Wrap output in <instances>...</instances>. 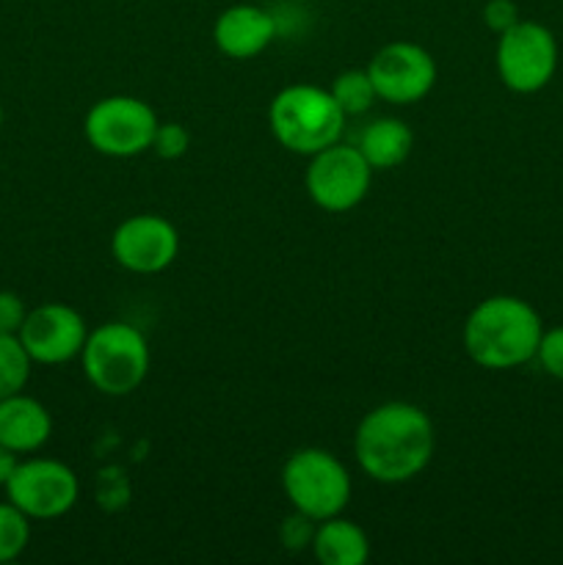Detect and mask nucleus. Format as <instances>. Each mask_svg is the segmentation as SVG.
Instances as JSON below:
<instances>
[{
    "instance_id": "1",
    "label": "nucleus",
    "mask_w": 563,
    "mask_h": 565,
    "mask_svg": "<svg viewBox=\"0 0 563 565\" xmlns=\"http://www.w3.org/2000/svg\"><path fill=\"white\" fill-rule=\"evenodd\" d=\"M436 450V430L428 414L406 401L370 408L353 434V456L370 480L401 486L428 469Z\"/></svg>"
},
{
    "instance_id": "2",
    "label": "nucleus",
    "mask_w": 563,
    "mask_h": 565,
    "mask_svg": "<svg viewBox=\"0 0 563 565\" xmlns=\"http://www.w3.org/2000/svg\"><path fill=\"white\" fill-rule=\"evenodd\" d=\"M544 323L524 298H484L464 320V351L484 370H513L535 359Z\"/></svg>"
},
{
    "instance_id": "3",
    "label": "nucleus",
    "mask_w": 563,
    "mask_h": 565,
    "mask_svg": "<svg viewBox=\"0 0 563 565\" xmlns=\"http://www.w3.org/2000/svg\"><path fill=\"white\" fill-rule=\"evenodd\" d=\"M346 119L331 92L309 83L282 88L268 108V125L279 147L307 158L340 141Z\"/></svg>"
},
{
    "instance_id": "4",
    "label": "nucleus",
    "mask_w": 563,
    "mask_h": 565,
    "mask_svg": "<svg viewBox=\"0 0 563 565\" xmlns=\"http://www.w3.org/2000/svg\"><path fill=\"white\" fill-rule=\"evenodd\" d=\"M81 359L88 384L108 397L130 395L149 373L147 337L121 320L88 331Z\"/></svg>"
},
{
    "instance_id": "5",
    "label": "nucleus",
    "mask_w": 563,
    "mask_h": 565,
    "mask_svg": "<svg viewBox=\"0 0 563 565\" xmlns=\"http://www.w3.org/2000/svg\"><path fill=\"white\" fill-rule=\"evenodd\" d=\"M282 489L293 511L312 522L340 516L351 502V475L346 463L320 447H301L282 467Z\"/></svg>"
},
{
    "instance_id": "6",
    "label": "nucleus",
    "mask_w": 563,
    "mask_h": 565,
    "mask_svg": "<svg viewBox=\"0 0 563 565\" xmlns=\"http://www.w3.org/2000/svg\"><path fill=\"white\" fill-rule=\"evenodd\" d=\"M158 116L149 103L127 94L103 97L88 108L83 132L94 152L105 158H136L152 149Z\"/></svg>"
},
{
    "instance_id": "7",
    "label": "nucleus",
    "mask_w": 563,
    "mask_h": 565,
    "mask_svg": "<svg viewBox=\"0 0 563 565\" xmlns=\"http://www.w3.org/2000/svg\"><path fill=\"white\" fill-rule=\"evenodd\" d=\"M497 75L513 94H535L550 86L557 70V42L541 22L519 20L497 39Z\"/></svg>"
},
{
    "instance_id": "8",
    "label": "nucleus",
    "mask_w": 563,
    "mask_h": 565,
    "mask_svg": "<svg viewBox=\"0 0 563 565\" xmlns=\"http://www.w3.org/2000/svg\"><path fill=\"white\" fill-rule=\"evenodd\" d=\"M373 182V169L357 147L331 143L309 158L304 185L309 199L326 213H348L364 202Z\"/></svg>"
},
{
    "instance_id": "9",
    "label": "nucleus",
    "mask_w": 563,
    "mask_h": 565,
    "mask_svg": "<svg viewBox=\"0 0 563 565\" xmlns=\"http://www.w3.org/2000/svg\"><path fill=\"white\" fill-rule=\"evenodd\" d=\"M81 483L66 463L55 458H28L17 463L6 483V497L14 502L31 522L61 519L75 508Z\"/></svg>"
},
{
    "instance_id": "10",
    "label": "nucleus",
    "mask_w": 563,
    "mask_h": 565,
    "mask_svg": "<svg viewBox=\"0 0 563 565\" xmlns=\"http://www.w3.org/2000/svg\"><path fill=\"white\" fill-rule=\"evenodd\" d=\"M370 81L379 99L392 105H414L436 86V61L414 42H390L370 58Z\"/></svg>"
},
{
    "instance_id": "11",
    "label": "nucleus",
    "mask_w": 563,
    "mask_h": 565,
    "mask_svg": "<svg viewBox=\"0 0 563 565\" xmlns=\"http://www.w3.org/2000/svg\"><path fill=\"white\" fill-rule=\"evenodd\" d=\"M110 252L116 263L130 274H163L180 254V232L163 215L138 213L116 226Z\"/></svg>"
},
{
    "instance_id": "12",
    "label": "nucleus",
    "mask_w": 563,
    "mask_h": 565,
    "mask_svg": "<svg viewBox=\"0 0 563 565\" xmlns=\"http://www.w3.org/2000/svg\"><path fill=\"white\" fill-rule=\"evenodd\" d=\"M20 342L33 364L55 367L81 356L86 345V320L70 303L50 301L36 309H28V318L20 329Z\"/></svg>"
},
{
    "instance_id": "13",
    "label": "nucleus",
    "mask_w": 563,
    "mask_h": 565,
    "mask_svg": "<svg viewBox=\"0 0 563 565\" xmlns=\"http://www.w3.org/2000/svg\"><path fill=\"white\" fill-rule=\"evenodd\" d=\"M276 17L254 3L230 6L219 14L213 25V42L226 58L246 61L263 53L276 39Z\"/></svg>"
},
{
    "instance_id": "14",
    "label": "nucleus",
    "mask_w": 563,
    "mask_h": 565,
    "mask_svg": "<svg viewBox=\"0 0 563 565\" xmlns=\"http://www.w3.org/2000/svg\"><path fill=\"white\" fill-rule=\"evenodd\" d=\"M50 434H53V417L36 397L17 392L0 401V445L14 450L17 456H31L47 445Z\"/></svg>"
},
{
    "instance_id": "15",
    "label": "nucleus",
    "mask_w": 563,
    "mask_h": 565,
    "mask_svg": "<svg viewBox=\"0 0 563 565\" xmlns=\"http://www.w3.org/2000/svg\"><path fill=\"white\" fill-rule=\"evenodd\" d=\"M312 555L323 565H362L370 557V539L357 522L340 513V516L318 522Z\"/></svg>"
},
{
    "instance_id": "16",
    "label": "nucleus",
    "mask_w": 563,
    "mask_h": 565,
    "mask_svg": "<svg viewBox=\"0 0 563 565\" xmlns=\"http://www.w3.org/2000/svg\"><path fill=\"white\" fill-rule=\"evenodd\" d=\"M357 149L364 154V160H368L373 171L397 169L412 154L414 132L406 121L384 116V119H375L364 127Z\"/></svg>"
},
{
    "instance_id": "17",
    "label": "nucleus",
    "mask_w": 563,
    "mask_h": 565,
    "mask_svg": "<svg viewBox=\"0 0 563 565\" xmlns=\"http://www.w3.org/2000/svg\"><path fill=\"white\" fill-rule=\"evenodd\" d=\"M331 97L340 105L346 116H362L373 108V103L379 99L375 94L373 81H370L368 70H346L334 77L331 83Z\"/></svg>"
},
{
    "instance_id": "18",
    "label": "nucleus",
    "mask_w": 563,
    "mask_h": 565,
    "mask_svg": "<svg viewBox=\"0 0 563 565\" xmlns=\"http://www.w3.org/2000/svg\"><path fill=\"white\" fill-rule=\"evenodd\" d=\"M31 356L17 334H0V401L25 390L31 379Z\"/></svg>"
},
{
    "instance_id": "19",
    "label": "nucleus",
    "mask_w": 563,
    "mask_h": 565,
    "mask_svg": "<svg viewBox=\"0 0 563 565\" xmlns=\"http://www.w3.org/2000/svg\"><path fill=\"white\" fill-rule=\"evenodd\" d=\"M31 544V519L14 505L0 502V563H11Z\"/></svg>"
},
{
    "instance_id": "20",
    "label": "nucleus",
    "mask_w": 563,
    "mask_h": 565,
    "mask_svg": "<svg viewBox=\"0 0 563 565\" xmlns=\"http://www.w3.org/2000/svg\"><path fill=\"white\" fill-rule=\"evenodd\" d=\"M191 147V132L182 127L180 121H158V130L152 138V152L163 160H177L188 152Z\"/></svg>"
},
{
    "instance_id": "21",
    "label": "nucleus",
    "mask_w": 563,
    "mask_h": 565,
    "mask_svg": "<svg viewBox=\"0 0 563 565\" xmlns=\"http://www.w3.org/2000/svg\"><path fill=\"white\" fill-rule=\"evenodd\" d=\"M535 359H539L541 370H544L546 375L563 381V326H555V329L541 334Z\"/></svg>"
},
{
    "instance_id": "22",
    "label": "nucleus",
    "mask_w": 563,
    "mask_h": 565,
    "mask_svg": "<svg viewBox=\"0 0 563 565\" xmlns=\"http://www.w3.org/2000/svg\"><path fill=\"white\" fill-rule=\"evenodd\" d=\"M315 527H318V522H312V519L296 511L290 519H285V522H282V530H279L282 544H285L290 552L312 550Z\"/></svg>"
},
{
    "instance_id": "23",
    "label": "nucleus",
    "mask_w": 563,
    "mask_h": 565,
    "mask_svg": "<svg viewBox=\"0 0 563 565\" xmlns=\"http://www.w3.org/2000/svg\"><path fill=\"white\" fill-rule=\"evenodd\" d=\"M28 318V307L17 292L0 290V334H20Z\"/></svg>"
},
{
    "instance_id": "24",
    "label": "nucleus",
    "mask_w": 563,
    "mask_h": 565,
    "mask_svg": "<svg viewBox=\"0 0 563 565\" xmlns=\"http://www.w3.org/2000/svg\"><path fill=\"white\" fill-rule=\"evenodd\" d=\"M484 22L491 33H506L508 28H513L519 22V9L513 0H489L484 6Z\"/></svg>"
},
{
    "instance_id": "25",
    "label": "nucleus",
    "mask_w": 563,
    "mask_h": 565,
    "mask_svg": "<svg viewBox=\"0 0 563 565\" xmlns=\"http://www.w3.org/2000/svg\"><path fill=\"white\" fill-rule=\"evenodd\" d=\"M17 463H20V456L14 450H9L6 445H0V489H6V483L11 480L14 475Z\"/></svg>"
},
{
    "instance_id": "26",
    "label": "nucleus",
    "mask_w": 563,
    "mask_h": 565,
    "mask_svg": "<svg viewBox=\"0 0 563 565\" xmlns=\"http://www.w3.org/2000/svg\"><path fill=\"white\" fill-rule=\"evenodd\" d=\"M3 121H6V114H3V105H0V130H3Z\"/></svg>"
}]
</instances>
